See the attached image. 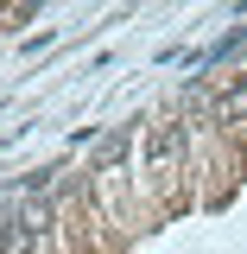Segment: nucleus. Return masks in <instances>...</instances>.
I'll list each match as a JSON object with an SVG mask.
<instances>
[{
    "mask_svg": "<svg viewBox=\"0 0 247 254\" xmlns=\"http://www.w3.org/2000/svg\"><path fill=\"white\" fill-rule=\"evenodd\" d=\"M178 153H184V121H158L152 140H146V172H152V178H165Z\"/></svg>",
    "mask_w": 247,
    "mask_h": 254,
    "instance_id": "obj_1",
    "label": "nucleus"
}]
</instances>
